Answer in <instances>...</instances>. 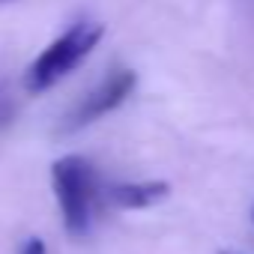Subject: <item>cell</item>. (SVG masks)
Segmentation results:
<instances>
[{"label": "cell", "mask_w": 254, "mask_h": 254, "mask_svg": "<svg viewBox=\"0 0 254 254\" xmlns=\"http://www.w3.org/2000/svg\"><path fill=\"white\" fill-rule=\"evenodd\" d=\"M171 194L165 180H144V183H111L102 189V197L117 209H150Z\"/></svg>", "instance_id": "cell-4"}, {"label": "cell", "mask_w": 254, "mask_h": 254, "mask_svg": "<svg viewBox=\"0 0 254 254\" xmlns=\"http://www.w3.org/2000/svg\"><path fill=\"white\" fill-rule=\"evenodd\" d=\"M12 120H15V99H12V90L0 81V129H6Z\"/></svg>", "instance_id": "cell-5"}, {"label": "cell", "mask_w": 254, "mask_h": 254, "mask_svg": "<svg viewBox=\"0 0 254 254\" xmlns=\"http://www.w3.org/2000/svg\"><path fill=\"white\" fill-rule=\"evenodd\" d=\"M18 254H48V245H45L42 236H30V239L18 248Z\"/></svg>", "instance_id": "cell-6"}, {"label": "cell", "mask_w": 254, "mask_h": 254, "mask_svg": "<svg viewBox=\"0 0 254 254\" xmlns=\"http://www.w3.org/2000/svg\"><path fill=\"white\" fill-rule=\"evenodd\" d=\"M102 36H105V24L90 21V18L75 21L69 30H63L54 42H48L30 60V66L24 69V78H21L24 90L27 93H45V90H51L57 81H63L69 72H75L96 51V45L102 42Z\"/></svg>", "instance_id": "cell-1"}, {"label": "cell", "mask_w": 254, "mask_h": 254, "mask_svg": "<svg viewBox=\"0 0 254 254\" xmlns=\"http://www.w3.org/2000/svg\"><path fill=\"white\" fill-rule=\"evenodd\" d=\"M51 186L69 236H87L93 227V212L102 197L99 174L90 159L69 153L51 165Z\"/></svg>", "instance_id": "cell-2"}, {"label": "cell", "mask_w": 254, "mask_h": 254, "mask_svg": "<svg viewBox=\"0 0 254 254\" xmlns=\"http://www.w3.org/2000/svg\"><path fill=\"white\" fill-rule=\"evenodd\" d=\"M138 87V72L135 69H114L108 78H102L57 126L60 135H75L87 126H93L96 120L108 117L111 111H117L126 99H129Z\"/></svg>", "instance_id": "cell-3"}, {"label": "cell", "mask_w": 254, "mask_h": 254, "mask_svg": "<svg viewBox=\"0 0 254 254\" xmlns=\"http://www.w3.org/2000/svg\"><path fill=\"white\" fill-rule=\"evenodd\" d=\"M0 3H9V0H0Z\"/></svg>", "instance_id": "cell-8"}, {"label": "cell", "mask_w": 254, "mask_h": 254, "mask_svg": "<svg viewBox=\"0 0 254 254\" xmlns=\"http://www.w3.org/2000/svg\"><path fill=\"white\" fill-rule=\"evenodd\" d=\"M251 221H254V206H251Z\"/></svg>", "instance_id": "cell-7"}]
</instances>
